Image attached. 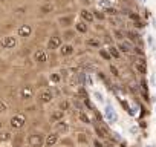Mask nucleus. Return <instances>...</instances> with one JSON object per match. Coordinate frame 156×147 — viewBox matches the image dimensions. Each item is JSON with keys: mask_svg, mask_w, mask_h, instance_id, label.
<instances>
[{"mask_svg": "<svg viewBox=\"0 0 156 147\" xmlns=\"http://www.w3.org/2000/svg\"><path fill=\"white\" fill-rule=\"evenodd\" d=\"M14 139V132L9 129H3L0 132V144H5V145H11Z\"/></svg>", "mask_w": 156, "mask_h": 147, "instance_id": "obj_13", "label": "nucleus"}, {"mask_svg": "<svg viewBox=\"0 0 156 147\" xmlns=\"http://www.w3.org/2000/svg\"><path fill=\"white\" fill-rule=\"evenodd\" d=\"M46 133L41 130H31L26 133V147H44Z\"/></svg>", "mask_w": 156, "mask_h": 147, "instance_id": "obj_4", "label": "nucleus"}, {"mask_svg": "<svg viewBox=\"0 0 156 147\" xmlns=\"http://www.w3.org/2000/svg\"><path fill=\"white\" fill-rule=\"evenodd\" d=\"M28 126V115L26 112H14L9 118H8V129L12 132H22L25 130V127Z\"/></svg>", "mask_w": 156, "mask_h": 147, "instance_id": "obj_2", "label": "nucleus"}, {"mask_svg": "<svg viewBox=\"0 0 156 147\" xmlns=\"http://www.w3.org/2000/svg\"><path fill=\"white\" fill-rule=\"evenodd\" d=\"M64 43V40H63V35L60 34V32H52L49 37H48V40H46V49L49 51V52H57L60 48H61V45Z\"/></svg>", "mask_w": 156, "mask_h": 147, "instance_id": "obj_7", "label": "nucleus"}, {"mask_svg": "<svg viewBox=\"0 0 156 147\" xmlns=\"http://www.w3.org/2000/svg\"><path fill=\"white\" fill-rule=\"evenodd\" d=\"M58 23H60V26H61V28L67 29V28H70L72 25H75V23H73V16H64V17H58Z\"/></svg>", "mask_w": 156, "mask_h": 147, "instance_id": "obj_16", "label": "nucleus"}, {"mask_svg": "<svg viewBox=\"0 0 156 147\" xmlns=\"http://www.w3.org/2000/svg\"><path fill=\"white\" fill-rule=\"evenodd\" d=\"M67 115H69V113H66V112L60 110V109L55 106V109H52V110L49 112V115H48V121H49V124H51V126H54L55 123L66 120V118H67Z\"/></svg>", "mask_w": 156, "mask_h": 147, "instance_id": "obj_10", "label": "nucleus"}, {"mask_svg": "<svg viewBox=\"0 0 156 147\" xmlns=\"http://www.w3.org/2000/svg\"><path fill=\"white\" fill-rule=\"evenodd\" d=\"M73 28H75V31H76L78 34H83V35H86V34L89 32V26H87V23H86L84 20H78V22H75Z\"/></svg>", "mask_w": 156, "mask_h": 147, "instance_id": "obj_15", "label": "nucleus"}, {"mask_svg": "<svg viewBox=\"0 0 156 147\" xmlns=\"http://www.w3.org/2000/svg\"><path fill=\"white\" fill-rule=\"evenodd\" d=\"M80 16H81V19H83L86 23H90V22H94V19H95L94 13H90L89 9H81V11H80Z\"/></svg>", "mask_w": 156, "mask_h": 147, "instance_id": "obj_17", "label": "nucleus"}, {"mask_svg": "<svg viewBox=\"0 0 156 147\" xmlns=\"http://www.w3.org/2000/svg\"><path fill=\"white\" fill-rule=\"evenodd\" d=\"M9 112H11V103L5 97H0V117H5Z\"/></svg>", "mask_w": 156, "mask_h": 147, "instance_id": "obj_14", "label": "nucleus"}, {"mask_svg": "<svg viewBox=\"0 0 156 147\" xmlns=\"http://www.w3.org/2000/svg\"><path fill=\"white\" fill-rule=\"evenodd\" d=\"M61 135L55 130H48L46 132V138H44V147H57L60 145V141H61Z\"/></svg>", "mask_w": 156, "mask_h": 147, "instance_id": "obj_9", "label": "nucleus"}, {"mask_svg": "<svg viewBox=\"0 0 156 147\" xmlns=\"http://www.w3.org/2000/svg\"><path fill=\"white\" fill-rule=\"evenodd\" d=\"M52 13H55V3L54 2H49L48 0V2H44V3H41L38 6V14L41 17H46V16H49Z\"/></svg>", "mask_w": 156, "mask_h": 147, "instance_id": "obj_12", "label": "nucleus"}, {"mask_svg": "<svg viewBox=\"0 0 156 147\" xmlns=\"http://www.w3.org/2000/svg\"><path fill=\"white\" fill-rule=\"evenodd\" d=\"M57 52H58V57H60V58H70V57L75 55L76 48H75L72 43H63L61 48H60Z\"/></svg>", "mask_w": 156, "mask_h": 147, "instance_id": "obj_11", "label": "nucleus"}, {"mask_svg": "<svg viewBox=\"0 0 156 147\" xmlns=\"http://www.w3.org/2000/svg\"><path fill=\"white\" fill-rule=\"evenodd\" d=\"M55 100H57V97H55L52 88H43V89H38V91H37V95H35L37 104H40V106L44 107V106L52 104Z\"/></svg>", "mask_w": 156, "mask_h": 147, "instance_id": "obj_3", "label": "nucleus"}, {"mask_svg": "<svg viewBox=\"0 0 156 147\" xmlns=\"http://www.w3.org/2000/svg\"><path fill=\"white\" fill-rule=\"evenodd\" d=\"M20 45V38L16 34H6L0 37V51H16Z\"/></svg>", "mask_w": 156, "mask_h": 147, "instance_id": "obj_6", "label": "nucleus"}, {"mask_svg": "<svg viewBox=\"0 0 156 147\" xmlns=\"http://www.w3.org/2000/svg\"><path fill=\"white\" fill-rule=\"evenodd\" d=\"M35 95H37V86H35V83L26 81L22 86H19V89H17V100L23 106H29L31 103H34L35 101Z\"/></svg>", "mask_w": 156, "mask_h": 147, "instance_id": "obj_1", "label": "nucleus"}, {"mask_svg": "<svg viewBox=\"0 0 156 147\" xmlns=\"http://www.w3.org/2000/svg\"><path fill=\"white\" fill-rule=\"evenodd\" d=\"M5 126H6V121H5V118H3V117H0V132H2L3 129H6Z\"/></svg>", "mask_w": 156, "mask_h": 147, "instance_id": "obj_18", "label": "nucleus"}, {"mask_svg": "<svg viewBox=\"0 0 156 147\" xmlns=\"http://www.w3.org/2000/svg\"><path fill=\"white\" fill-rule=\"evenodd\" d=\"M0 60H2V58H0Z\"/></svg>", "mask_w": 156, "mask_h": 147, "instance_id": "obj_19", "label": "nucleus"}, {"mask_svg": "<svg viewBox=\"0 0 156 147\" xmlns=\"http://www.w3.org/2000/svg\"><path fill=\"white\" fill-rule=\"evenodd\" d=\"M32 34H34V25H31V23H22L16 31V35L20 40H28L32 37Z\"/></svg>", "mask_w": 156, "mask_h": 147, "instance_id": "obj_8", "label": "nucleus"}, {"mask_svg": "<svg viewBox=\"0 0 156 147\" xmlns=\"http://www.w3.org/2000/svg\"><path fill=\"white\" fill-rule=\"evenodd\" d=\"M49 57H51V52L46 49V46H38L32 52V61L35 66H48Z\"/></svg>", "mask_w": 156, "mask_h": 147, "instance_id": "obj_5", "label": "nucleus"}]
</instances>
